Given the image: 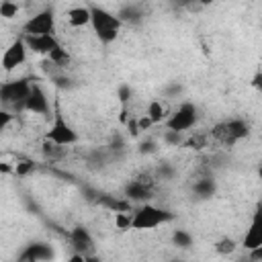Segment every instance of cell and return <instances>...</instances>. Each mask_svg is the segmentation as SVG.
Returning <instances> with one entry per match:
<instances>
[{
  "label": "cell",
  "instance_id": "6da1fadb",
  "mask_svg": "<svg viewBox=\"0 0 262 262\" xmlns=\"http://www.w3.org/2000/svg\"><path fill=\"white\" fill-rule=\"evenodd\" d=\"M90 25L102 43H113L123 27V20L100 6H90Z\"/></svg>",
  "mask_w": 262,
  "mask_h": 262
},
{
  "label": "cell",
  "instance_id": "f1b7e54d",
  "mask_svg": "<svg viewBox=\"0 0 262 262\" xmlns=\"http://www.w3.org/2000/svg\"><path fill=\"white\" fill-rule=\"evenodd\" d=\"M260 80H262V74L256 72V76H254V80H252V86H254V88H260Z\"/></svg>",
  "mask_w": 262,
  "mask_h": 262
},
{
  "label": "cell",
  "instance_id": "52a82bcc",
  "mask_svg": "<svg viewBox=\"0 0 262 262\" xmlns=\"http://www.w3.org/2000/svg\"><path fill=\"white\" fill-rule=\"evenodd\" d=\"M25 35H53L55 31V16L51 8H45L41 12H37L35 16H31L25 27H23Z\"/></svg>",
  "mask_w": 262,
  "mask_h": 262
},
{
  "label": "cell",
  "instance_id": "44dd1931",
  "mask_svg": "<svg viewBox=\"0 0 262 262\" xmlns=\"http://www.w3.org/2000/svg\"><path fill=\"white\" fill-rule=\"evenodd\" d=\"M115 227L125 231V229H131V215L129 211H117L115 213Z\"/></svg>",
  "mask_w": 262,
  "mask_h": 262
},
{
  "label": "cell",
  "instance_id": "5b68a950",
  "mask_svg": "<svg viewBox=\"0 0 262 262\" xmlns=\"http://www.w3.org/2000/svg\"><path fill=\"white\" fill-rule=\"evenodd\" d=\"M164 123H166V127L170 131L184 133V131L192 129L194 123H196V106L192 102H182L170 117L164 119Z\"/></svg>",
  "mask_w": 262,
  "mask_h": 262
},
{
  "label": "cell",
  "instance_id": "484cf974",
  "mask_svg": "<svg viewBox=\"0 0 262 262\" xmlns=\"http://www.w3.org/2000/svg\"><path fill=\"white\" fill-rule=\"evenodd\" d=\"M10 121H12V115H10L8 111L0 108V131H4V127H6Z\"/></svg>",
  "mask_w": 262,
  "mask_h": 262
},
{
  "label": "cell",
  "instance_id": "d6986e66",
  "mask_svg": "<svg viewBox=\"0 0 262 262\" xmlns=\"http://www.w3.org/2000/svg\"><path fill=\"white\" fill-rule=\"evenodd\" d=\"M194 192H196L199 196H203V199H207V196H213V192H215V182H213L211 178L199 180V182L194 184Z\"/></svg>",
  "mask_w": 262,
  "mask_h": 262
},
{
  "label": "cell",
  "instance_id": "277c9868",
  "mask_svg": "<svg viewBox=\"0 0 262 262\" xmlns=\"http://www.w3.org/2000/svg\"><path fill=\"white\" fill-rule=\"evenodd\" d=\"M250 133V125L242 119H231V121H223V123H217L213 129H211V135L215 139H219L221 143H235L244 137H248Z\"/></svg>",
  "mask_w": 262,
  "mask_h": 262
},
{
  "label": "cell",
  "instance_id": "d4e9b609",
  "mask_svg": "<svg viewBox=\"0 0 262 262\" xmlns=\"http://www.w3.org/2000/svg\"><path fill=\"white\" fill-rule=\"evenodd\" d=\"M135 123H137V129H139V131H147V129H149V127L154 125V123H151V119H149L147 115H143V117H139V119H137Z\"/></svg>",
  "mask_w": 262,
  "mask_h": 262
},
{
  "label": "cell",
  "instance_id": "cb8c5ba5",
  "mask_svg": "<svg viewBox=\"0 0 262 262\" xmlns=\"http://www.w3.org/2000/svg\"><path fill=\"white\" fill-rule=\"evenodd\" d=\"M31 170H35V164H33L31 160H23L20 164H16V174H18V176H25V174H29Z\"/></svg>",
  "mask_w": 262,
  "mask_h": 262
},
{
  "label": "cell",
  "instance_id": "7c38bea8",
  "mask_svg": "<svg viewBox=\"0 0 262 262\" xmlns=\"http://www.w3.org/2000/svg\"><path fill=\"white\" fill-rule=\"evenodd\" d=\"M125 196L129 201H147L151 196V182L145 180H131L125 186Z\"/></svg>",
  "mask_w": 262,
  "mask_h": 262
},
{
  "label": "cell",
  "instance_id": "7a4b0ae2",
  "mask_svg": "<svg viewBox=\"0 0 262 262\" xmlns=\"http://www.w3.org/2000/svg\"><path fill=\"white\" fill-rule=\"evenodd\" d=\"M168 219H170V215L164 209L145 203L137 211H133V215H131V229H141V231L143 229H154V227L166 223Z\"/></svg>",
  "mask_w": 262,
  "mask_h": 262
},
{
  "label": "cell",
  "instance_id": "30bf717a",
  "mask_svg": "<svg viewBox=\"0 0 262 262\" xmlns=\"http://www.w3.org/2000/svg\"><path fill=\"white\" fill-rule=\"evenodd\" d=\"M27 49L39 53V55H47L51 49H55L59 45V41L53 35H23Z\"/></svg>",
  "mask_w": 262,
  "mask_h": 262
},
{
  "label": "cell",
  "instance_id": "ac0fdd59",
  "mask_svg": "<svg viewBox=\"0 0 262 262\" xmlns=\"http://www.w3.org/2000/svg\"><path fill=\"white\" fill-rule=\"evenodd\" d=\"M213 248H215L217 254H221V256H229L231 252H235L237 244H235V239H231V237H221L219 242H215Z\"/></svg>",
  "mask_w": 262,
  "mask_h": 262
},
{
  "label": "cell",
  "instance_id": "4fadbf2b",
  "mask_svg": "<svg viewBox=\"0 0 262 262\" xmlns=\"http://www.w3.org/2000/svg\"><path fill=\"white\" fill-rule=\"evenodd\" d=\"M53 254L49 250V246L45 244H31L23 254H20V260L23 262H37V260H49Z\"/></svg>",
  "mask_w": 262,
  "mask_h": 262
},
{
  "label": "cell",
  "instance_id": "4316f807",
  "mask_svg": "<svg viewBox=\"0 0 262 262\" xmlns=\"http://www.w3.org/2000/svg\"><path fill=\"white\" fill-rule=\"evenodd\" d=\"M119 96H121V100H123V102H127V100H129V96H131V90H129V86H121V90H119Z\"/></svg>",
  "mask_w": 262,
  "mask_h": 262
},
{
  "label": "cell",
  "instance_id": "5bb4252c",
  "mask_svg": "<svg viewBox=\"0 0 262 262\" xmlns=\"http://www.w3.org/2000/svg\"><path fill=\"white\" fill-rule=\"evenodd\" d=\"M66 18L76 29L86 27V25H90V6H74V8L68 10Z\"/></svg>",
  "mask_w": 262,
  "mask_h": 262
},
{
  "label": "cell",
  "instance_id": "603a6c76",
  "mask_svg": "<svg viewBox=\"0 0 262 262\" xmlns=\"http://www.w3.org/2000/svg\"><path fill=\"white\" fill-rule=\"evenodd\" d=\"M184 145L194 147V149H201V147H205V145H207V137H205V135H192L190 139H186V141H184Z\"/></svg>",
  "mask_w": 262,
  "mask_h": 262
},
{
  "label": "cell",
  "instance_id": "7402d4cb",
  "mask_svg": "<svg viewBox=\"0 0 262 262\" xmlns=\"http://www.w3.org/2000/svg\"><path fill=\"white\" fill-rule=\"evenodd\" d=\"M172 242H174V246H180V248L192 246V237H190V233H186L184 229H176V231L172 233Z\"/></svg>",
  "mask_w": 262,
  "mask_h": 262
},
{
  "label": "cell",
  "instance_id": "f546056e",
  "mask_svg": "<svg viewBox=\"0 0 262 262\" xmlns=\"http://www.w3.org/2000/svg\"><path fill=\"white\" fill-rule=\"evenodd\" d=\"M129 131H131V135H137V133H139V129H137V123H135V121H131V123H129Z\"/></svg>",
  "mask_w": 262,
  "mask_h": 262
},
{
  "label": "cell",
  "instance_id": "4dcf8cb0",
  "mask_svg": "<svg viewBox=\"0 0 262 262\" xmlns=\"http://www.w3.org/2000/svg\"><path fill=\"white\" fill-rule=\"evenodd\" d=\"M199 6H209V4H213V0H194Z\"/></svg>",
  "mask_w": 262,
  "mask_h": 262
},
{
  "label": "cell",
  "instance_id": "8992f818",
  "mask_svg": "<svg viewBox=\"0 0 262 262\" xmlns=\"http://www.w3.org/2000/svg\"><path fill=\"white\" fill-rule=\"evenodd\" d=\"M31 84L27 80H12L0 86V102L6 106H25V98L29 94Z\"/></svg>",
  "mask_w": 262,
  "mask_h": 262
},
{
  "label": "cell",
  "instance_id": "e0dca14e",
  "mask_svg": "<svg viewBox=\"0 0 262 262\" xmlns=\"http://www.w3.org/2000/svg\"><path fill=\"white\" fill-rule=\"evenodd\" d=\"M258 246H262V235H260L256 223H252L250 229H248V233H246V237H244V248L246 250H252V248H258Z\"/></svg>",
  "mask_w": 262,
  "mask_h": 262
},
{
  "label": "cell",
  "instance_id": "ba28073f",
  "mask_svg": "<svg viewBox=\"0 0 262 262\" xmlns=\"http://www.w3.org/2000/svg\"><path fill=\"white\" fill-rule=\"evenodd\" d=\"M25 59H27V45H25V39L20 37V39L12 41L4 49L2 59H0V66H2L4 72H14L18 66L25 63Z\"/></svg>",
  "mask_w": 262,
  "mask_h": 262
},
{
  "label": "cell",
  "instance_id": "ffe728a7",
  "mask_svg": "<svg viewBox=\"0 0 262 262\" xmlns=\"http://www.w3.org/2000/svg\"><path fill=\"white\" fill-rule=\"evenodd\" d=\"M18 14V4L12 0H4L0 2V16L2 18H14Z\"/></svg>",
  "mask_w": 262,
  "mask_h": 262
},
{
  "label": "cell",
  "instance_id": "9c48e42d",
  "mask_svg": "<svg viewBox=\"0 0 262 262\" xmlns=\"http://www.w3.org/2000/svg\"><path fill=\"white\" fill-rule=\"evenodd\" d=\"M23 108H27L29 113H35V115H47L49 113V100H47V94L43 92L41 86L31 84Z\"/></svg>",
  "mask_w": 262,
  "mask_h": 262
},
{
  "label": "cell",
  "instance_id": "9a60e30c",
  "mask_svg": "<svg viewBox=\"0 0 262 262\" xmlns=\"http://www.w3.org/2000/svg\"><path fill=\"white\" fill-rule=\"evenodd\" d=\"M47 57H49V61H51L53 66H59V68H66V66H70V61H72L70 53H68L61 45H57L55 49H51V51L47 53Z\"/></svg>",
  "mask_w": 262,
  "mask_h": 262
},
{
  "label": "cell",
  "instance_id": "83f0119b",
  "mask_svg": "<svg viewBox=\"0 0 262 262\" xmlns=\"http://www.w3.org/2000/svg\"><path fill=\"white\" fill-rule=\"evenodd\" d=\"M260 258H262V246L252 248L250 250V260H260Z\"/></svg>",
  "mask_w": 262,
  "mask_h": 262
},
{
  "label": "cell",
  "instance_id": "8fae6325",
  "mask_svg": "<svg viewBox=\"0 0 262 262\" xmlns=\"http://www.w3.org/2000/svg\"><path fill=\"white\" fill-rule=\"evenodd\" d=\"M70 239H72V246H74L80 254H84L86 260H88V252L94 248V242H92V235L88 233V229H84V227H74L72 233H70Z\"/></svg>",
  "mask_w": 262,
  "mask_h": 262
},
{
  "label": "cell",
  "instance_id": "3957f363",
  "mask_svg": "<svg viewBox=\"0 0 262 262\" xmlns=\"http://www.w3.org/2000/svg\"><path fill=\"white\" fill-rule=\"evenodd\" d=\"M45 139L57 147H63V145H74L78 141V133L74 131V127L66 121V117L55 108L53 113V123L45 135Z\"/></svg>",
  "mask_w": 262,
  "mask_h": 262
},
{
  "label": "cell",
  "instance_id": "2e32d148",
  "mask_svg": "<svg viewBox=\"0 0 262 262\" xmlns=\"http://www.w3.org/2000/svg\"><path fill=\"white\" fill-rule=\"evenodd\" d=\"M145 115L151 119V123H154V125H156V123H162V121L166 119V106H164L160 100H151V102L147 104Z\"/></svg>",
  "mask_w": 262,
  "mask_h": 262
}]
</instances>
